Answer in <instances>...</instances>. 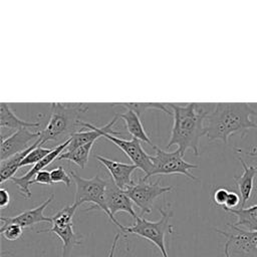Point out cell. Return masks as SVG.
Wrapping results in <instances>:
<instances>
[{"label":"cell","mask_w":257,"mask_h":257,"mask_svg":"<svg viewBox=\"0 0 257 257\" xmlns=\"http://www.w3.org/2000/svg\"><path fill=\"white\" fill-rule=\"evenodd\" d=\"M215 103H168L172 109L174 123L167 148L178 146V150L185 155L191 149L195 156H200V139L205 135L204 121L214 108Z\"/></svg>","instance_id":"6da1fadb"},{"label":"cell","mask_w":257,"mask_h":257,"mask_svg":"<svg viewBox=\"0 0 257 257\" xmlns=\"http://www.w3.org/2000/svg\"><path fill=\"white\" fill-rule=\"evenodd\" d=\"M257 110L249 102H217L204 121L205 136L210 142L228 143L229 138L240 133L242 138L247 131L257 130Z\"/></svg>","instance_id":"7a4b0ae2"},{"label":"cell","mask_w":257,"mask_h":257,"mask_svg":"<svg viewBox=\"0 0 257 257\" xmlns=\"http://www.w3.org/2000/svg\"><path fill=\"white\" fill-rule=\"evenodd\" d=\"M88 109L84 102H51L49 119L44 128L39 131L40 146L46 142H66L79 132L80 115Z\"/></svg>","instance_id":"3957f363"},{"label":"cell","mask_w":257,"mask_h":257,"mask_svg":"<svg viewBox=\"0 0 257 257\" xmlns=\"http://www.w3.org/2000/svg\"><path fill=\"white\" fill-rule=\"evenodd\" d=\"M70 176L75 184V196L74 202L77 207L83 203H90L91 206L85 211H91L94 209L101 210L108 217V219L123 232L124 227L122 226L109 212L105 203V189L107 180H103L99 175H95L92 178L86 179L78 176L74 171H70Z\"/></svg>","instance_id":"277c9868"},{"label":"cell","mask_w":257,"mask_h":257,"mask_svg":"<svg viewBox=\"0 0 257 257\" xmlns=\"http://www.w3.org/2000/svg\"><path fill=\"white\" fill-rule=\"evenodd\" d=\"M118 118V115H114L113 118L107 122L105 125L97 127L92 125L89 122H80V126L82 128H92L96 131L98 134H100L101 137H104L108 141L112 142L118 149H120L125 156L133 162V164L140 170H142L147 176L150 174L152 167H153V156L149 155L142 147L141 141L137 139L132 140H123L120 138H117L115 136L120 135V132L113 131L112 126L116 122Z\"/></svg>","instance_id":"5b68a950"},{"label":"cell","mask_w":257,"mask_h":257,"mask_svg":"<svg viewBox=\"0 0 257 257\" xmlns=\"http://www.w3.org/2000/svg\"><path fill=\"white\" fill-rule=\"evenodd\" d=\"M161 219L158 221H149L141 216L135 220V224L130 227H124L122 233L135 234L152 242L161 252L162 257H169L166 248V236L174 232V227L170 224V219L173 217L172 211H166L160 208Z\"/></svg>","instance_id":"8992f818"},{"label":"cell","mask_w":257,"mask_h":257,"mask_svg":"<svg viewBox=\"0 0 257 257\" xmlns=\"http://www.w3.org/2000/svg\"><path fill=\"white\" fill-rule=\"evenodd\" d=\"M77 208L75 204L63 207L51 217L52 223L49 229L38 231V233H54L61 240L60 257H70L73 248L82 244V236L74 231L72 223V218Z\"/></svg>","instance_id":"52a82bcc"},{"label":"cell","mask_w":257,"mask_h":257,"mask_svg":"<svg viewBox=\"0 0 257 257\" xmlns=\"http://www.w3.org/2000/svg\"><path fill=\"white\" fill-rule=\"evenodd\" d=\"M155 155L153 156V167L149 175L144 176L145 179L149 180L152 176L157 175H173L180 174L188 177L189 179L196 181L198 178L195 177L190 171L198 168L197 165L188 163L184 160V155L177 149L174 152H167L161 148L155 146Z\"/></svg>","instance_id":"ba28073f"},{"label":"cell","mask_w":257,"mask_h":257,"mask_svg":"<svg viewBox=\"0 0 257 257\" xmlns=\"http://www.w3.org/2000/svg\"><path fill=\"white\" fill-rule=\"evenodd\" d=\"M172 190V186H162L160 180L153 183L143 177L135 181V184L125 190V193L144 215L152 212L154 203L159 197Z\"/></svg>","instance_id":"9c48e42d"},{"label":"cell","mask_w":257,"mask_h":257,"mask_svg":"<svg viewBox=\"0 0 257 257\" xmlns=\"http://www.w3.org/2000/svg\"><path fill=\"white\" fill-rule=\"evenodd\" d=\"M230 231L215 229L226 238L231 257H257V231L251 232L234 224H227Z\"/></svg>","instance_id":"30bf717a"},{"label":"cell","mask_w":257,"mask_h":257,"mask_svg":"<svg viewBox=\"0 0 257 257\" xmlns=\"http://www.w3.org/2000/svg\"><path fill=\"white\" fill-rule=\"evenodd\" d=\"M69 143H70V139L67 140L64 143L59 144L54 149H52L51 153L48 154L44 159H42L40 162H38L37 164L32 166V168L27 173H25L24 175H22L20 177H13L10 180V181H12L16 185V187L18 188L19 193L22 195V197H24L26 199H30L31 198V191H30V183H31V181L46 166H48L51 163H53L54 161H56L57 158L60 156V154L67 148Z\"/></svg>","instance_id":"8fae6325"},{"label":"cell","mask_w":257,"mask_h":257,"mask_svg":"<svg viewBox=\"0 0 257 257\" xmlns=\"http://www.w3.org/2000/svg\"><path fill=\"white\" fill-rule=\"evenodd\" d=\"M35 139H39V132H31L29 128L16 131L7 138L2 137L0 160L5 161L16 154L27 150L33 145H30V143Z\"/></svg>","instance_id":"7c38bea8"},{"label":"cell","mask_w":257,"mask_h":257,"mask_svg":"<svg viewBox=\"0 0 257 257\" xmlns=\"http://www.w3.org/2000/svg\"><path fill=\"white\" fill-rule=\"evenodd\" d=\"M94 158L108 171L111 180L119 189L125 191L135 184L132 175L138 168L134 164L113 161L100 155H94Z\"/></svg>","instance_id":"4fadbf2b"},{"label":"cell","mask_w":257,"mask_h":257,"mask_svg":"<svg viewBox=\"0 0 257 257\" xmlns=\"http://www.w3.org/2000/svg\"><path fill=\"white\" fill-rule=\"evenodd\" d=\"M53 199H54V193H51L49 195V197L43 203H41L39 206H37L36 208L26 210L16 216H12V217L2 216L0 218V220H1L2 224H17V225L21 226L23 229L33 227L34 225L41 223V222L52 223L51 217L44 216L43 212H44V209L53 201Z\"/></svg>","instance_id":"5bb4252c"},{"label":"cell","mask_w":257,"mask_h":257,"mask_svg":"<svg viewBox=\"0 0 257 257\" xmlns=\"http://www.w3.org/2000/svg\"><path fill=\"white\" fill-rule=\"evenodd\" d=\"M105 203L107 209L113 217L118 212H125L135 220L138 218L134 209V202L127 196L125 191L119 189L112 180H107L105 189Z\"/></svg>","instance_id":"9a60e30c"},{"label":"cell","mask_w":257,"mask_h":257,"mask_svg":"<svg viewBox=\"0 0 257 257\" xmlns=\"http://www.w3.org/2000/svg\"><path fill=\"white\" fill-rule=\"evenodd\" d=\"M240 164L243 168V173L240 177H234L235 184L238 188V192L241 196L240 208H245V205L251 200L254 189H255V179L257 176V167L249 166L239 155L237 156Z\"/></svg>","instance_id":"2e32d148"},{"label":"cell","mask_w":257,"mask_h":257,"mask_svg":"<svg viewBox=\"0 0 257 257\" xmlns=\"http://www.w3.org/2000/svg\"><path fill=\"white\" fill-rule=\"evenodd\" d=\"M118 117H120L123 120L128 134L134 139H137L139 141L147 143L153 148L156 146L151 141L149 135L147 134V132H146V130H145L143 123H142L140 114L137 111H135L132 108H126V110L124 112L118 114Z\"/></svg>","instance_id":"e0dca14e"},{"label":"cell","mask_w":257,"mask_h":257,"mask_svg":"<svg viewBox=\"0 0 257 257\" xmlns=\"http://www.w3.org/2000/svg\"><path fill=\"white\" fill-rule=\"evenodd\" d=\"M0 126L2 128H9L19 131L21 128H38L40 127L39 121H27L20 119L14 111L11 109L10 105L5 102L0 104Z\"/></svg>","instance_id":"ac0fdd59"},{"label":"cell","mask_w":257,"mask_h":257,"mask_svg":"<svg viewBox=\"0 0 257 257\" xmlns=\"http://www.w3.org/2000/svg\"><path fill=\"white\" fill-rule=\"evenodd\" d=\"M40 145V141L39 139L37 141H35L33 143V145L28 148L27 150L18 153L12 157H10L9 159L5 160V161H1L0 163V172H1V184H3L4 182L11 180L15 173L18 171V169L20 168V164L23 161V159L37 146Z\"/></svg>","instance_id":"d6986e66"},{"label":"cell","mask_w":257,"mask_h":257,"mask_svg":"<svg viewBox=\"0 0 257 257\" xmlns=\"http://www.w3.org/2000/svg\"><path fill=\"white\" fill-rule=\"evenodd\" d=\"M226 212L236 216L237 221L234 224L237 227H243L247 231H257V204L247 208L227 209Z\"/></svg>","instance_id":"ffe728a7"},{"label":"cell","mask_w":257,"mask_h":257,"mask_svg":"<svg viewBox=\"0 0 257 257\" xmlns=\"http://www.w3.org/2000/svg\"><path fill=\"white\" fill-rule=\"evenodd\" d=\"M92 146H93V143H89L81 147H78L72 151H63L56 161L67 160L69 162L76 164L81 169H84L87 165Z\"/></svg>","instance_id":"44dd1931"},{"label":"cell","mask_w":257,"mask_h":257,"mask_svg":"<svg viewBox=\"0 0 257 257\" xmlns=\"http://www.w3.org/2000/svg\"><path fill=\"white\" fill-rule=\"evenodd\" d=\"M100 137H101L100 134H98L96 131H94L92 128H88L85 131H79L70 137V143L64 151H72V150H74L78 147H81L83 145H86L89 143H94Z\"/></svg>","instance_id":"7402d4cb"},{"label":"cell","mask_w":257,"mask_h":257,"mask_svg":"<svg viewBox=\"0 0 257 257\" xmlns=\"http://www.w3.org/2000/svg\"><path fill=\"white\" fill-rule=\"evenodd\" d=\"M122 106L126 108H132L135 111H137L140 115L141 113L146 109H158L166 114L173 115V112L168 107V103H160V102H146V103H140V102H130V103H120Z\"/></svg>","instance_id":"603a6c76"},{"label":"cell","mask_w":257,"mask_h":257,"mask_svg":"<svg viewBox=\"0 0 257 257\" xmlns=\"http://www.w3.org/2000/svg\"><path fill=\"white\" fill-rule=\"evenodd\" d=\"M52 151V149H48V148H42L40 145L37 146L36 148H34L21 162L20 164V168L21 167H26V166H30V165H35L38 162H40L42 159H44L48 154H50Z\"/></svg>","instance_id":"cb8c5ba5"},{"label":"cell","mask_w":257,"mask_h":257,"mask_svg":"<svg viewBox=\"0 0 257 257\" xmlns=\"http://www.w3.org/2000/svg\"><path fill=\"white\" fill-rule=\"evenodd\" d=\"M23 228L17 224H2L0 234L8 241H16L21 238Z\"/></svg>","instance_id":"d4e9b609"},{"label":"cell","mask_w":257,"mask_h":257,"mask_svg":"<svg viewBox=\"0 0 257 257\" xmlns=\"http://www.w3.org/2000/svg\"><path fill=\"white\" fill-rule=\"evenodd\" d=\"M51 179L53 184L56 183H63L67 188L71 185V176L70 174H67V172L64 170L62 166L56 167L50 171Z\"/></svg>","instance_id":"484cf974"},{"label":"cell","mask_w":257,"mask_h":257,"mask_svg":"<svg viewBox=\"0 0 257 257\" xmlns=\"http://www.w3.org/2000/svg\"><path fill=\"white\" fill-rule=\"evenodd\" d=\"M229 192H230V189H227L224 187L216 188L213 192V202L215 203V205L224 208L227 202Z\"/></svg>","instance_id":"4316f807"},{"label":"cell","mask_w":257,"mask_h":257,"mask_svg":"<svg viewBox=\"0 0 257 257\" xmlns=\"http://www.w3.org/2000/svg\"><path fill=\"white\" fill-rule=\"evenodd\" d=\"M238 205H241V196L239 194V192L235 191V190H231L229 192L228 198H227V202L225 207L223 208L224 210L227 209H236V207Z\"/></svg>","instance_id":"83f0119b"},{"label":"cell","mask_w":257,"mask_h":257,"mask_svg":"<svg viewBox=\"0 0 257 257\" xmlns=\"http://www.w3.org/2000/svg\"><path fill=\"white\" fill-rule=\"evenodd\" d=\"M34 184H42V185H52V179H51V175L50 172L46 171V170H42L40 171L35 177L34 179L31 181L30 186L34 185Z\"/></svg>","instance_id":"f1b7e54d"},{"label":"cell","mask_w":257,"mask_h":257,"mask_svg":"<svg viewBox=\"0 0 257 257\" xmlns=\"http://www.w3.org/2000/svg\"><path fill=\"white\" fill-rule=\"evenodd\" d=\"M10 204V195L5 188L0 189V207L1 209L6 208Z\"/></svg>","instance_id":"f546056e"},{"label":"cell","mask_w":257,"mask_h":257,"mask_svg":"<svg viewBox=\"0 0 257 257\" xmlns=\"http://www.w3.org/2000/svg\"><path fill=\"white\" fill-rule=\"evenodd\" d=\"M119 236H120L119 233L115 234V236L113 238V241H112V244H111V247H110V250H109V253H108V257H113L114 251L116 249V245H117V242H118V239H119Z\"/></svg>","instance_id":"4dcf8cb0"},{"label":"cell","mask_w":257,"mask_h":257,"mask_svg":"<svg viewBox=\"0 0 257 257\" xmlns=\"http://www.w3.org/2000/svg\"><path fill=\"white\" fill-rule=\"evenodd\" d=\"M246 155L250 156V157H254V158H257V145L252 147L249 151L246 152Z\"/></svg>","instance_id":"1f68e13d"},{"label":"cell","mask_w":257,"mask_h":257,"mask_svg":"<svg viewBox=\"0 0 257 257\" xmlns=\"http://www.w3.org/2000/svg\"><path fill=\"white\" fill-rule=\"evenodd\" d=\"M224 255H225V257H231V256H230V253H229L228 245H227L226 243L224 244Z\"/></svg>","instance_id":"d6a6232c"}]
</instances>
